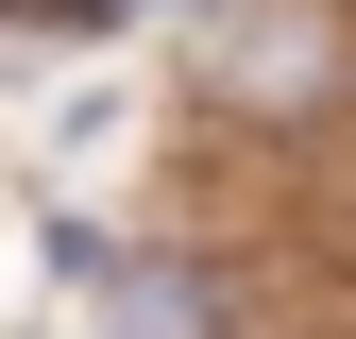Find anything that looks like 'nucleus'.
Here are the masks:
<instances>
[{
    "label": "nucleus",
    "mask_w": 356,
    "mask_h": 339,
    "mask_svg": "<svg viewBox=\"0 0 356 339\" xmlns=\"http://www.w3.org/2000/svg\"><path fill=\"white\" fill-rule=\"evenodd\" d=\"M204 85L238 119H305L356 85V34H339V0H204Z\"/></svg>",
    "instance_id": "obj_1"
},
{
    "label": "nucleus",
    "mask_w": 356,
    "mask_h": 339,
    "mask_svg": "<svg viewBox=\"0 0 356 339\" xmlns=\"http://www.w3.org/2000/svg\"><path fill=\"white\" fill-rule=\"evenodd\" d=\"M102 339H220V272H187V254H119V272H102Z\"/></svg>",
    "instance_id": "obj_2"
}]
</instances>
